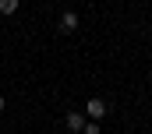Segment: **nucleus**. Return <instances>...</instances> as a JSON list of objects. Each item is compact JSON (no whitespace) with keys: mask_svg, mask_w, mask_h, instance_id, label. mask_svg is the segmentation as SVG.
<instances>
[{"mask_svg":"<svg viewBox=\"0 0 152 134\" xmlns=\"http://www.w3.org/2000/svg\"><path fill=\"white\" fill-rule=\"evenodd\" d=\"M4 109H7V102H4V95H0V113H4Z\"/></svg>","mask_w":152,"mask_h":134,"instance_id":"obj_6","label":"nucleus"},{"mask_svg":"<svg viewBox=\"0 0 152 134\" xmlns=\"http://www.w3.org/2000/svg\"><path fill=\"white\" fill-rule=\"evenodd\" d=\"M106 109H110V106L99 99V95H92V99L85 102V117H88V120H103V117H106Z\"/></svg>","mask_w":152,"mask_h":134,"instance_id":"obj_1","label":"nucleus"},{"mask_svg":"<svg viewBox=\"0 0 152 134\" xmlns=\"http://www.w3.org/2000/svg\"><path fill=\"white\" fill-rule=\"evenodd\" d=\"M18 7H21V0H0V14H18Z\"/></svg>","mask_w":152,"mask_h":134,"instance_id":"obj_4","label":"nucleus"},{"mask_svg":"<svg viewBox=\"0 0 152 134\" xmlns=\"http://www.w3.org/2000/svg\"><path fill=\"white\" fill-rule=\"evenodd\" d=\"M81 127H85V113H67V131L81 134Z\"/></svg>","mask_w":152,"mask_h":134,"instance_id":"obj_3","label":"nucleus"},{"mask_svg":"<svg viewBox=\"0 0 152 134\" xmlns=\"http://www.w3.org/2000/svg\"><path fill=\"white\" fill-rule=\"evenodd\" d=\"M57 28H60L64 35H71V32L78 28V14H75V11H64V14H60V21H57Z\"/></svg>","mask_w":152,"mask_h":134,"instance_id":"obj_2","label":"nucleus"},{"mask_svg":"<svg viewBox=\"0 0 152 134\" xmlns=\"http://www.w3.org/2000/svg\"><path fill=\"white\" fill-rule=\"evenodd\" d=\"M81 134H103V131H99V120H85V127H81Z\"/></svg>","mask_w":152,"mask_h":134,"instance_id":"obj_5","label":"nucleus"}]
</instances>
